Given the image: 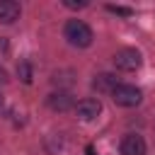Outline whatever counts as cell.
<instances>
[{"label":"cell","mask_w":155,"mask_h":155,"mask_svg":"<svg viewBox=\"0 0 155 155\" xmlns=\"http://www.w3.org/2000/svg\"><path fill=\"white\" fill-rule=\"evenodd\" d=\"M63 34H65L68 44H70V46H78V48H87V46L92 44V39H94L90 24H85L82 19H70V22H65Z\"/></svg>","instance_id":"1"},{"label":"cell","mask_w":155,"mask_h":155,"mask_svg":"<svg viewBox=\"0 0 155 155\" xmlns=\"http://www.w3.org/2000/svg\"><path fill=\"white\" fill-rule=\"evenodd\" d=\"M140 90L136 85H116V90L111 92V99L119 104V107H136L140 104Z\"/></svg>","instance_id":"2"},{"label":"cell","mask_w":155,"mask_h":155,"mask_svg":"<svg viewBox=\"0 0 155 155\" xmlns=\"http://www.w3.org/2000/svg\"><path fill=\"white\" fill-rule=\"evenodd\" d=\"M140 63H143V58H140V53H138L136 48H121V51L114 53V65H116L119 70L131 73V70L140 68Z\"/></svg>","instance_id":"3"},{"label":"cell","mask_w":155,"mask_h":155,"mask_svg":"<svg viewBox=\"0 0 155 155\" xmlns=\"http://www.w3.org/2000/svg\"><path fill=\"white\" fill-rule=\"evenodd\" d=\"M99 111H102V102H99V99H92V97L80 99V102L75 104V114H78V119H82V121H92V119H97Z\"/></svg>","instance_id":"4"},{"label":"cell","mask_w":155,"mask_h":155,"mask_svg":"<svg viewBox=\"0 0 155 155\" xmlns=\"http://www.w3.org/2000/svg\"><path fill=\"white\" fill-rule=\"evenodd\" d=\"M121 155H145V140L143 136L128 133L121 140Z\"/></svg>","instance_id":"5"},{"label":"cell","mask_w":155,"mask_h":155,"mask_svg":"<svg viewBox=\"0 0 155 155\" xmlns=\"http://www.w3.org/2000/svg\"><path fill=\"white\" fill-rule=\"evenodd\" d=\"M19 17V2L15 0H0V22L2 24H12Z\"/></svg>","instance_id":"6"},{"label":"cell","mask_w":155,"mask_h":155,"mask_svg":"<svg viewBox=\"0 0 155 155\" xmlns=\"http://www.w3.org/2000/svg\"><path fill=\"white\" fill-rule=\"evenodd\" d=\"M94 90H99V92H114L116 90V75H111V73H102V75H97L94 78Z\"/></svg>","instance_id":"7"},{"label":"cell","mask_w":155,"mask_h":155,"mask_svg":"<svg viewBox=\"0 0 155 155\" xmlns=\"http://www.w3.org/2000/svg\"><path fill=\"white\" fill-rule=\"evenodd\" d=\"M48 107H51V109H58V111H65V109L73 107V99H70V94L58 92V94H51V97H48Z\"/></svg>","instance_id":"8"},{"label":"cell","mask_w":155,"mask_h":155,"mask_svg":"<svg viewBox=\"0 0 155 155\" xmlns=\"http://www.w3.org/2000/svg\"><path fill=\"white\" fill-rule=\"evenodd\" d=\"M17 75H19L24 82H31V68H29V63H19V65H17Z\"/></svg>","instance_id":"9"},{"label":"cell","mask_w":155,"mask_h":155,"mask_svg":"<svg viewBox=\"0 0 155 155\" xmlns=\"http://www.w3.org/2000/svg\"><path fill=\"white\" fill-rule=\"evenodd\" d=\"M63 5H65V7H73V10H75V7L80 10V7H87V0H63Z\"/></svg>","instance_id":"10"},{"label":"cell","mask_w":155,"mask_h":155,"mask_svg":"<svg viewBox=\"0 0 155 155\" xmlns=\"http://www.w3.org/2000/svg\"><path fill=\"white\" fill-rule=\"evenodd\" d=\"M107 10H109V12H116V15H131V10H128V7H116V5H109Z\"/></svg>","instance_id":"11"},{"label":"cell","mask_w":155,"mask_h":155,"mask_svg":"<svg viewBox=\"0 0 155 155\" xmlns=\"http://www.w3.org/2000/svg\"><path fill=\"white\" fill-rule=\"evenodd\" d=\"M5 80H7V73H5L2 68H0V82H5Z\"/></svg>","instance_id":"12"},{"label":"cell","mask_w":155,"mask_h":155,"mask_svg":"<svg viewBox=\"0 0 155 155\" xmlns=\"http://www.w3.org/2000/svg\"><path fill=\"white\" fill-rule=\"evenodd\" d=\"M87 155H94V150H92V145H87Z\"/></svg>","instance_id":"13"},{"label":"cell","mask_w":155,"mask_h":155,"mask_svg":"<svg viewBox=\"0 0 155 155\" xmlns=\"http://www.w3.org/2000/svg\"><path fill=\"white\" fill-rule=\"evenodd\" d=\"M0 109H2V97H0Z\"/></svg>","instance_id":"14"}]
</instances>
